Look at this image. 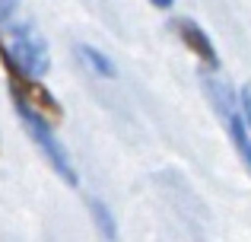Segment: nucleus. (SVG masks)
<instances>
[{
  "label": "nucleus",
  "mask_w": 251,
  "mask_h": 242,
  "mask_svg": "<svg viewBox=\"0 0 251 242\" xmlns=\"http://www.w3.org/2000/svg\"><path fill=\"white\" fill-rule=\"evenodd\" d=\"M0 57L13 61L23 74L38 80L51 67L48 42L19 0H0Z\"/></svg>",
  "instance_id": "f257e3e1"
},
{
  "label": "nucleus",
  "mask_w": 251,
  "mask_h": 242,
  "mask_svg": "<svg viewBox=\"0 0 251 242\" xmlns=\"http://www.w3.org/2000/svg\"><path fill=\"white\" fill-rule=\"evenodd\" d=\"M0 67H3V74H6L10 96H13V102H16V106H23V108H29V112H35L38 118H45L48 124H57V121L64 118L61 102L54 99V93H51V89L45 86L38 77L23 74V70H19L13 61H6V57H0Z\"/></svg>",
  "instance_id": "f03ea898"
},
{
  "label": "nucleus",
  "mask_w": 251,
  "mask_h": 242,
  "mask_svg": "<svg viewBox=\"0 0 251 242\" xmlns=\"http://www.w3.org/2000/svg\"><path fill=\"white\" fill-rule=\"evenodd\" d=\"M16 115H19V121L25 124V131H29V137L35 140V147L45 153V160L51 162V169H54L57 175H61L64 182H67L70 188H76V182H80V175H76V169H74V162H70V156H67V150L61 147V140H57L54 134H51V124L45 121V118H38L35 112H29V108H23V106H16Z\"/></svg>",
  "instance_id": "7ed1b4c3"
},
{
  "label": "nucleus",
  "mask_w": 251,
  "mask_h": 242,
  "mask_svg": "<svg viewBox=\"0 0 251 242\" xmlns=\"http://www.w3.org/2000/svg\"><path fill=\"white\" fill-rule=\"evenodd\" d=\"M172 29H175V35H178V38H181V42L191 48V54L201 57V61L207 64L210 70L220 67V57H216L213 42H210V35H207V32H203L201 26L194 23V19H184V16H181V19H175V23H172Z\"/></svg>",
  "instance_id": "20e7f679"
},
{
  "label": "nucleus",
  "mask_w": 251,
  "mask_h": 242,
  "mask_svg": "<svg viewBox=\"0 0 251 242\" xmlns=\"http://www.w3.org/2000/svg\"><path fill=\"white\" fill-rule=\"evenodd\" d=\"M201 83H203V89L210 93L213 106L220 108V115L229 121L235 115V99H232V93H229V86H226V83H220L216 77H201Z\"/></svg>",
  "instance_id": "39448f33"
},
{
  "label": "nucleus",
  "mask_w": 251,
  "mask_h": 242,
  "mask_svg": "<svg viewBox=\"0 0 251 242\" xmlns=\"http://www.w3.org/2000/svg\"><path fill=\"white\" fill-rule=\"evenodd\" d=\"M226 124H229V134H232L235 150H239V156L245 160V166H248V172H251V134H248V128L242 124L239 115H232V118H229Z\"/></svg>",
  "instance_id": "423d86ee"
},
{
  "label": "nucleus",
  "mask_w": 251,
  "mask_h": 242,
  "mask_svg": "<svg viewBox=\"0 0 251 242\" xmlns=\"http://www.w3.org/2000/svg\"><path fill=\"white\" fill-rule=\"evenodd\" d=\"M76 51H80V57L86 61V67H89V70H96L99 77H115V74H118V70H115V64H111L108 57L102 54V51H96L92 45H80Z\"/></svg>",
  "instance_id": "0eeeda50"
},
{
  "label": "nucleus",
  "mask_w": 251,
  "mask_h": 242,
  "mask_svg": "<svg viewBox=\"0 0 251 242\" xmlns=\"http://www.w3.org/2000/svg\"><path fill=\"white\" fill-rule=\"evenodd\" d=\"M92 211H96V223L102 226V233H105V239H115V223H111V214L105 211L102 204H99V201H92Z\"/></svg>",
  "instance_id": "6e6552de"
},
{
  "label": "nucleus",
  "mask_w": 251,
  "mask_h": 242,
  "mask_svg": "<svg viewBox=\"0 0 251 242\" xmlns=\"http://www.w3.org/2000/svg\"><path fill=\"white\" fill-rule=\"evenodd\" d=\"M239 108H242V124L248 128V134H251V83L248 86H242V93H239Z\"/></svg>",
  "instance_id": "1a4fd4ad"
},
{
  "label": "nucleus",
  "mask_w": 251,
  "mask_h": 242,
  "mask_svg": "<svg viewBox=\"0 0 251 242\" xmlns=\"http://www.w3.org/2000/svg\"><path fill=\"white\" fill-rule=\"evenodd\" d=\"M150 3H153V6H159V10H169V6L175 3V0H150Z\"/></svg>",
  "instance_id": "9d476101"
}]
</instances>
